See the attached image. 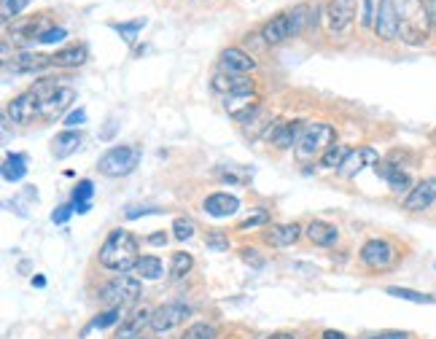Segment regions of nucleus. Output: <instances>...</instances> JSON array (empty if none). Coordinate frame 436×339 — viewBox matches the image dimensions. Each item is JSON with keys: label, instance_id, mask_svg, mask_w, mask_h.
Masks as SVG:
<instances>
[{"label": "nucleus", "instance_id": "29", "mask_svg": "<svg viewBox=\"0 0 436 339\" xmlns=\"http://www.w3.org/2000/svg\"><path fill=\"white\" fill-rule=\"evenodd\" d=\"M137 275L143 277V280H159L164 275V267H162V261L156 256H143L140 261H137Z\"/></svg>", "mask_w": 436, "mask_h": 339}, {"label": "nucleus", "instance_id": "31", "mask_svg": "<svg viewBox=\"0 0 436 339\" xmlns=\"http://www.w3.org/2000/svg\"><path fill=\"white\" fill-rule=\"evenodd\" d=\"M191 267H194V258H191V253H183V251L173 253V261H170V275H173L176 280L186 277V275L191 272Z\"/></svg>", "mask_w": 436, "mask_h": 339}, {"label": "nucleus", "instance_id": "22", "mask_svg": "<svg viewBox=\"0 0 436 339\" xmlns=\"http://www.w3.org/2000/svg\"><path fill=\"white\" fill-rule=\"evenodd\" d=\"M377 176H382L388 180V186L394 191H412V178L407 170L396 167L391 162H377Z\"/></svg>", "mask_w": 436, "mask_h": 339}, {"label": "nucleus", "instance_id": "33", "mask_svg": "<svg viewBox=\"0 0 436 339\" xmlns=\"http://www.w3.org/2000/svg\"><path fill=\"white\" fill-rule=\"evenodd\" d=\"M345 156H348V149H345V146H331V149L321 156V167H323V170H340L342 162H345Z\"/></svg>", "mask_w": 436, "mask_h": 339}, {"label": "nucleus", "instance_id": "53", "mask_svg": "<svg viewBox=\"0 0 436 339\" xmlns=\"http://www.w3.org/2000/svg\"><path fill=\"white\" fill-rule=\"evenodd\" d=\"M140 339H151V337H140Z\"/></svg>", "mask_w": 436, "mask_h": 339}, {"label": "nucleus", "instance_id": "18", "mask_svg": "<svg viewBox=\"0 0 436 339\" xmlns=\"http://www.w3.org/2000/svg\"><path fill=\"white\" fill-rule=\"evenodd\" d=\"M213 92H221V95H240V92H253V81L248 76H229V73H218L213 79Z\"/></svg>", "mask_w": 436, "mask_h": 339}, {"label": "nucleus", "instance_id": "34", "mask_svg": "<svg viewBox=\"0 0 436 339\" xmlns=\"http://www.w3.org/2000/svg\"><path fill=\"white\" fill-rule=\"evenodd\" d=\"M218 328L213 323H191L183 334H180V339H216Z\"/></svg>", "mask_w": 436, "mask_h": 339}, {"label": "nucleus", "instance_id": "20", "mask_svg": "<svg viewBox=\"0 0 436 339\" xmlns=\"http://www.w3.org/2000/svg\"><path fill=\"white\" fill-rule=\"evenodd\" d=\"M146 326H151V312L143 307V310L132 312L130 318H124L119 331H116V339H140Z\"/></svg>", "mask_w": 436, "mask_h": 339}, {"label": "nucleus", "instance_id": "40", "mask_svg": "<svg viewBox=\"0 0 436 339\" xmlns=\"http://www.w3.org/2000/svg\"><path fill=\"white\" fill-rule=\"evenodd\" d=\"M146 25V19H137V22H130V25H116V30L124 35V41H135L137 30Z\"/></svg>", "mask_w": 436, "mask_h": 339}, {"label": "nucleus", "instance_id": "15", "mask_svg": "<svg viewBox=\"0 0 436 339\" xmlns=\"http://www.w3.org/2000/svg\"><path fill=\"white\" fill-rule=\"evenodd\" d=\"M380 159H377V151L369 149V146H364V149H353L348 151V156H345V162H342L340 167V176L342 178H353L358 176L367 164H377Z\"/></svg>", "mask_w": 436, "mask_h": 339}, {"label": "nucleus", "instance_id": "38", "mask_svg": "<svg viewBox=\"0 0 436 339\" xmlns=\"http://www.w3.org/2000/svg\"><path fill=\"white\" fill-rule=\"evenodd\" d=\"M374 16H377L374 0H361V16H358V22H361L364 28H374Z\"/></svg>", "mask_w": 436, "mask_h": 339}, {"label": "nucleus", "instance_id": "3", "mask_svg": "<svg viewBox=\"0 0 436 339\" xmlns=\"http://www.w3.org/2000/svg\"><path fill=\"white\" fill-rule=\"evenodd\" d=\"M337 140L334 127L326 122H310L302 130L299 140H297V159L299 162H310V159H321Z\"/></svg>", "mask_w": 436, "mask_h": 339}, {"label": "nucleus", "instance_id": "43", "mask_svg": "<svg viewBox=\"0 0 436 339\" xmlns=\"http://www.w3.org/2000/svg\"><path fill=\"white\" fill-rule=\"evenodd\" d=\"M70 213H73V207H70V205H62V207H57L54 213H52V221H54V224H65L70 218Z\"/></svg>", "mask_w": 436, "mask_h": 339}, {"label": "nucleus", "instance_id": "5", "mask_svg": "<svg viewBox=\"0 0 436 339\" xmlns=\"http://www.w3.org/2000/svg\"><path fill=\"white\" fill-rule=\"evenodd\" d=\"M140 294H143V283L130 275H116L100 288V299L110 307H130L140 299Z\"/></svg>", "mask_w": 436, "mask_h": 339}, {"label": "nucleus", "instance_id": "41", "mask_svg": "<svg viewBox=\"0 0 436 339\" xmlns=\"http://www.w3.org/2000/svg\"><path fill=\"white\" fill-rule=\"evenodd\" d=\"M68 33L62 28H52V30H43V33H38V38L35 41H41V43H57V41H62Z\"/></svg>", "mask_w": 436, "mask_h": 339}, {"label": "nucleus", "instance_id": "2", "mask_svg": "<svg viewBox=\"0 0 436 339\" xmlns=\"http://www.w3.org/2000/svg\"><path fill=\"white\" fill-rule=\"evenodd\" d=\"M398 16H401V30H398L401 41L409 46H423L428 41V28H431L428 6H423L420 0H404Z\"/></svg>", "mask_w": 436, "mask_h": 339}, {"label": "nucleus", "instance_id": "47", "mask_svg": "<svg viewBox=\"0 0 436 339\" xmlns=\"http://www.w3.org/2000/svg\"><path fill=\"white\" fill-rule=\"evenodd\" d=\"M372 339H409V334H404V331H382V334H374Z\"/></svg>", "mask_w": 436, "mask_h": 339}, {"label": "nucleus", "instance_id": "49", "mask_svg": "<svg viewBox=\"0 0 436 339\" xmlns=\"http://www.w3.org/2000/svg\"><path fill=\"white\" fill-rule=\"evenodd\" d=\"M428 19H431V28L436 30V0H428Z\"/></svg>", "mask_w": 436, "mask_h": 339}, {"label": "nucleus", "instance_id": "11", "mask_svg": "<svg viewBox=\"0 0 436 339\" xmlns=\"http://www.w3.org/2000/svg\"><path fill=\"white\" fill-rule=\"evenodd\" d=\"M224 110L240 124H248L259 113V97H256V92H240V95L224 97Z\"/></svg>", "mask_w": 436, "mask_h": 339}, {"label": "nucleus", "instance_id": "16", "mask_svg": "<svg viewBox=\"0 0 436 339\" xmlns=\"http://www.w3.org/2000/svg\"><path fill=\"white\" fill-rule=\"evenodd\" d=\"M302 130H304L302 122L272 124V127H267L264 137H270V140H272V146H277V149H291V146H297Z\"/></svg>", "mask_w": 436, "mask_h": 339}, {"label": "nucleus", "instance_id": "36", "mask_svg": "<svg viewBox=\"0 0 436 339\" xmlns=\"http://www.w3.org/2000/svg\"><path fill=\"white\" fill-rule=\"evenodd\" d=\"M28 6H30V0H3V6H0V14H3V19L8 22V19H14V16L22 14Z\"/></svg>", "mask_w": 436, "mask_h": 339}, {"label": "nucleus", "instance_id": "32", "mask_svg": "<svg viewBox=\"0 0 436 339\" xmlns=\"http://www.w3.org/2000/svg\"><path fill=\"white\" fill-rule=\"evenodd\" d=\"M30 92L35 95L38 105L43 108V105H46V103H49V100H52V97H54L57 92H59V86H57V81H52V79H43V81L35 84V86H33Z\"/></svg>", "mask_w": 436, "mask_h": 339}, {"label": "nucleus", "instance_id": "51", "mask_svg": "<svg viewBox=\"0 0 436 339\" xmlns=\"http://www.w3.org/2000/svg\"><path fill=\"white\" fill-rule=\"evenodd\" d=\"M267 339H297L291 331H275V334H270Z\"/></svg>", "mask_w": 436, "mask_h": 339}, {"label": "nucleus", "instance_id": "50", "mask_svg": "<svg viewBox=\"0 0 436 339\" xmlns=\"http://www.w3.org/2000/svg\"><path fill=\"white\" fill-rule=\"evenodd\" d=\"M323 339H348V337H345L342 331H331V328H326V331H323Z\"/></svg>", "mask_w": 436, "mask_h": 339}, {"label": "nucleus", "instance_id": "46", "mask_svg": "<svg viewBox=\"0 0 436 339\" xmlns=\"http://www.w3.org/2000/svg\"><path fill=\"white\" fill-rule=\"evenodd\" d=\"M149 213H159L156 207H132L127 210V218H140V216H149Z\"/></svg>", "mask_w": 436, "mask_h": 339}, {"label": "nucleus", "instance_id": "28", "mask_svg": "<svg viewBox=\"0 0 436 339\" xmlns=\"http://www.w3.org/2000/svg\"><path fill=\"white\" fill-rule=\"evenodd\" d=\"M52 65V57L41 54H22L19 59H14V73H35Z\"/></svg>", "mask_w": 436, "mask_h": 339}, {"label": "nucleus", "instance_id": "45", "mask_svg": "<svg viewBox=\"0 0 436 339\" xmlns=\"http://www.w3.org/2000/svg\"><path fill=\"white\" fill-rule=\"evenodd\" d=\"M243 261L253 264V267H261V258L256 256V251H253V248H243Z\"/></svg>", "mask_w": 436, "mask_h": 339}, {"label": "nucleus", "instance_id": "9", "mask_svg": "<svg viewBox=\"0 0 436 339\" xmlns=\"http://www.w3.org/2000/svg\"><path fill=\"white\" fill-rule=\"evenodd\" d=\"M189 315H191V310L186 304H180V301L162 304V307H156V310L151 312V328H154L156 334H167V331H173L176 326L183 323Z\"/></svg>", "mask_w": 436, "mask_h": 339}, {"label": "nucleus", "instance_id": "21", "mask_svg": "<svg viewBox=\"0 0 436 339\" xmlns=\"http://www.w3.org/2000/svg\"><path fill=\"white\" fill-rule=\"evenodd\" d=\"M302 237V226L299 224H277L272 229L264 231V240L272 248H288Z\"/></svg>", "mask_w": 436, "mask_h": 339}, {"label": "nucleus", "instance_id": "35", "mask_svg": "<svg viewBox=\"0 0 436 339\" xmlns=\"http://www.w3.org/2000/svg\"><path fill=\"white\" fill-rule=\"evenodd\" d=\"M119 321H124V318H122V307H110V310L100 312L95 321H92V326H89V328H110V326H116Z\"/></svg>", "mask_w": 436, "mask_h": 339}, {"label": "nucleus", "instance_id": "24", "mask_svg": "<svg viewBox=\"0 0 436 339\" xmlns=\"http://www.w3.org/2000/svg\"><path fill=\"white\" fill-rule=\"evenodd\" d=\"M81 143H84L81 132H76V130H68V132H62V135L54 137L52 154H54V159H68V156H73L76 151L81 149Z\"/></svg>", "mask_w": 436, "mask_h": 339}, {"label": "nucleus", "instance_id": "10", "mask_svg": "<svg viewBox=\"0 0 436 339\" xmlns=\"http://www.w3.org/2000/svg\"><path fill=\"white\" fill-rule=\"evenodd\" d=\"M361 261L367 264L369 270H388V267H394L396 261V248L388 240H369L361 248Z\"/></svg>", "mask_w": 436, "mask_h": 339}, {"label": "nucleus", "instance_id": "6", "mask_svg": "<svg viewBox=\"0 0 436 339\" xmlns=\"http://www.w3.org/2000/svg\"><path fill=\"white\" fill-rule=\"evenodd\" d=\"M137 159H140V151L135 146H116V149H108L100 156L97 170L108 178H122L135 170Z\"/></svg>", "mask_w": 436, "mask_h": 339}, {"label": "nucleus", "instance_id": "39", "mask_svg": "<svg viewBox=\"0 0 436 339\" xmlns=\"http://www.w3.org/2000/svg\"><path fill=\"white\" fill-rule=\"evenodd\" d=\"M267 221H270V213H267V210H259V213L248 216L246 221H240V226H237V229H240V231L253 229V226H261V224H267Z\"/></svg>", "mask_w": 436, "mask_h": 339}, {"label": "nucleus", "instance_id": "19", "mask_svg": "<svg viewBox=\"0 0 436 339\" xmlns=\"http://www.w3.org/2000/svg\"><path fill=\"white\" fill-rule=\"evenodd\" d=\"M73 100H76V92H73L70 86H59V92L41 108V116L46 122H57V119L73 105Z\"/></svg>", "mask_w": 436, "mask_h": 339}, {"label": "nucleus", "instance_id": "26", "mask_svg": "<svg viewBox=\"0 0 436 339\" xmlns=\"http://www.w3.org/2000/svg\"><path fill=\"white\" fill-rule=\"evenodd\" d=\"M86 62V49L84 46H68V49H62V52H57L52 57V65L57 68H79Z\"/></svg>", "mask_w": 436, "mask_h": 339}, {"label": "nucleus", "instance_id": "1", "mask_svg": "<svg viewBox=\"0 0 436 339\" xmlns=\"http://www.w3.org/2000/svg\"><path fill=\"white\" fill-rule=\"evenodd\" d=\"M137 240L132 231L127 229H113L105 237V243L100 245V264L110 272L127 275L130 270H135L140 256H137Z\"/></svg>", "mask_w": 436, "mask_h": 339}, {"label": "nucleus", "instance_id": "8", "mask_svg": "<svg viewBox=\"0 0 436 339\" xmlns=\"http://www.w3.org/2000/svg\"><path fill=\"white\" fill-rule=\"evenodd\" d=\"M355 19V0H331L326 6V28L337 38L345 35Z\"/></svg>", "mask_w": 436, "mask_h": 339}, {"label": "nucleus", "instance_id": "52", "mask_svg": "<svg viewBox=\"0 0 436 339\" xmlns=\"http://www.w3.org/2000/svg\"><path fill=\"white\" fill-rule=\"evenodd\" d=\"M33 285H35V288H43L46 280H43V277H33Z\"/></svg>", "mask_w": 436, "mask_h": 339}, {"label": "nucleus", "instance_id": "7", "mask_svg": "<svg viewBox=\"0 0 436 339\" xmlns=\"http://www.w3.org/2000/svg\"><path fill=\"white\" fill-rule=\"evenodd\" d=\"M401 30V16L396 0H380L377 3V16H374V33L382 41H396Z\"/></svg>", "mask_w": 436, "mask_h": 339}, {"label": "nucleus", "instance_id": "17", "mask_svg": "<svg viewBox=\"0 0 436 339\" xmlns=\"http://www.w3.org/2000/svg\"><path fill=\"white\" fill-rule=\"evenodd\" d=\"M240 210V200L234 194H226V191H216L205 200V213L213 218H226Z\"/></svg>", "mask_w": 436, "mask_h": 339}, {"label": "nucleus", "instance_id": "25", "mask_svg": "<svg viewBox=\"0 0 436 339\" xmlns=\"http://www.w3.org/2000/svg\"><path fill=\"white\" fill-rule=\"evenodd\" d=\"M92 194H95V183L92 180H79V186L73 189V213H79V216H84V213H89L92 210Z\"/></svg>", "mask_w": 436, "mask_h": 339}, {"label": "nucleus", "instance_id": "4", "mask_svg": "<svg viewBox=\"0 0 436 339\" xmlns=\"http://www.w3.org/2000/svg\"><path fill=\"white\" fill-rule=\"evenodd\" d=\"M307 14H313L307 6H297V8H291L286 14L272 16V19L261 28V38L275 46V43L288 41L291 35H299L302 30H304V25L313 19V16H307Z\"/></svg>", "mask_w": 436, "mask_h": 339}, {"label": "nucleus", "instance_id": "48", "mask_svg": "<svg viewBox=\"0 0 436 339\" xmlns=\"http://www.w3.org/2000/svg\"><path fill=\"white\" fill-rule=\"evenodd\" d=\"M149 245H167V234H164V231L149 234Z\"/></svg>", "mask_w": 436, "mask_h": 339}, {"label": "nucleus", "instance_id": "44", "mask_svg": "<svg viewBox=\"0 0 436 339\" xmlns=\"http://www.w3.org/2000/svg\"><path fill=\"white\" fill-rule=\"evenodd\" d=\"M84 122H86V113H84L81 108L73 110V113H68V116H65V124H68L70 130H73V127H79V124H84Z\"/></svg>", "mask_w": 436, "mask_h": 339}, {"label": "nucleus", "instance_id": "23", "mask_svg": "<svg viewBox=\"0 0 436 339\" xmlns=\"http://www.w3.org/2000/svg\"><path fill=\"white\" fill-rule=\"evenodd\" d=\"M304 234L310 237V243L313 245H321V248H328V245H334L340 240V229L334 226V224H326V221H313Z\"/></svg>", "mask_w": 436, "mask_h": 339}, {"label": "nucleus", "instance_id": "13", "mask_svg": "<svg viewBox=\"0 0 436 339\" xmlns=\"http://www.w3.org/2000/svg\"><path fill=\"white\" fill-rule=\"evenodd\" d=\"M218 68L221 73H229V76H246L251 70L256 68V59L251 54H246L243 49H224L221 52V59H218Z\"/></svg>", "mask_w": 436, "mask_h": 339}, {"label": "nucleus", "instance_id": "14", "mask_svg": "<svg viewBox=\"0 0 436 339\" xmlns=\"http://www.w3.org/2000/svg\"><path fill=\"white\" fill-rule=\"evenodd\" d=\"M35 116H41V105L33 92H22L8 103V119L14 124H30Z\"/></svg>", "mask_w": 436, "mask_h": 339}, {"label": "nucleus", "instance_id": "27", "mask_svg": "<svg viewBox=\"0 0 436 339\" xmlns=\"http://www.w3.org/2000/svg\"><path fill=\"white\" fill-rule=\"evenodd\" d=\"M25 173H28V159H25L22 154H8V156L3 159V178H6L8 183L22 180Z\"/></svg>", "mask_w": 436, "mask_h": 339}, {"label": "nucleus", "instance_id": "37", "mask_svg": "<svg viewBox=\"0 0 436 339\" xmlns=\"http://www.w3.org/2000/svg\"><path fill=\"white\" fill-rule=\"evenodd\" d=\"M173 231H176V240H191L194 237V221L191 218H176V224H173Z\"/></svg>", "mask_w": 436, "mask_h": 339}, {"label": "nucleus", "instance_id": "42", "mask_svg": "<svg viewBox=\"0 0 436 339\" xmlns=\"http://www.w3.org/2000/svg\"><path fill=\"white\" fill-rule=\"evenodd\" d=\"M207 248H216V251H224V248H229V240L221 234V231H213L210 237H207Z\"/></svg>", "mask_w": 436, "mask_h": 339}, {"label": "nucleus", "instance_id": "30", "mask_svg": "<svg viewBox=\"0 0 436 339\" xmlns=\"http://www.w3.org/2000/svg\"><path fill=\"white\" fill-rule=\"evenodd\" d=\"M388 294L396 299H404V301H415V304H434L436 297H428V294H420V291H412V288H398V285H391Z\"/></svg>", "mask_w": 436, "mask_h": 339}, {"label": "nucleus", "instance_id": "12", "mask_svg": "<svg viewBox=\"0 0 436 339\" xmlns=\"http://www.w3.org/2000/svg\"><path fill=\"white\" fill-rule=\"evenodd\" d=\"M434 202H436V178H425V180L412 186V191H409L407 200H404V210H409V213H423V210H428Z\"/></svg>", "mask_w": 436, "mask_h": 339}]
</instances>
